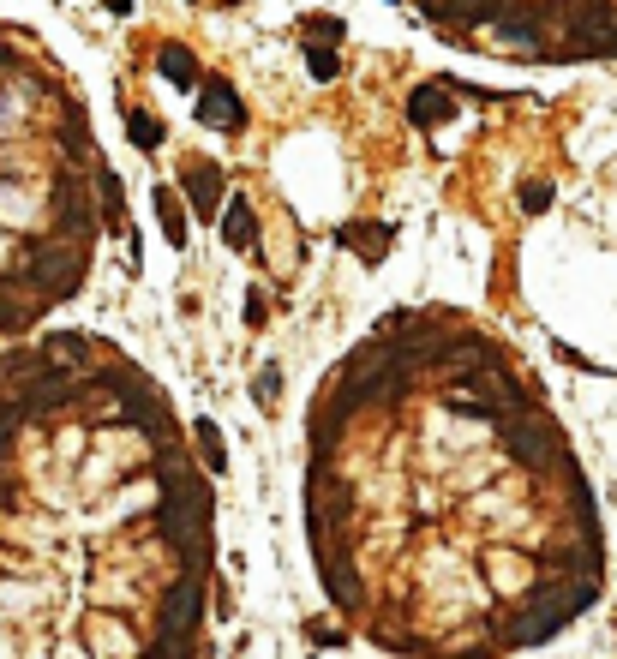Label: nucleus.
<instances>
[{
  "label": "nucleus",
  "instance_id": "nucleus-9",
  "mask_svg": "<svg viewBox=\"0 0 617 659\" xmlns=\"http://www.w3.org/2000/svg\"><path fill=\"white\" fill-rule=\"evenodd\" d=\"M342 240H360L354 252L378 264V258H384V240H390V228H342Z\"/></svg>",
  "mask_w": 617,
  "mask_h": 659
},
{
  "label": "nucleus",
  "instance_id": "nucleus-12",
  "mask_svg": "<svg viewBox=\"0 0 617 659\" xmlns=\"http://www.w3.org/2000/svg\"><path fill=\"white\" fill-rule=\"evenodd\" d=\"M252 396H258V408H276V396H282V372H276V366H270V372H258Z\"/></svg>",
  "mask_w": 617,
  "mask_h": 659
},
{
  "label": "nucleus",
  "instance_id": "nucleus-15",
  "mask_svg": "<svg viewBox=\"0 0 617 659\" xmlns=\"http://www.w3.org/2000/svg\"><path fill=\"white\" fill-rule=\"evenodd\" d=\"M102 6H108V12H132V0H102Z\"/></svg>",
  "mask_w": 617,
  "mask_h": 659
},
{
  "label": "nucleus",
  "instance_id": "nucleus-8",
  "mask_svg": "<svg viewBox=\"0 0 617 659\" xmlns=\"http://www.w3.org/2000/svg\"><path fill=\"white\" fill-rule=\"evenodd\" d=\"M126 132L138 138V150H156V144H162V120L144 114V108H126Z\"/></svg>",
  "mask_w": 617,
  "mask_h": 659
},
{
  "label": "nucleus",
  "instance_id": "nucleus-10",
  "mask_svg": "<svg viewBox=\"0 0 617 659\" xmlns=\"http://www.w3.org/2000/svg\"><path fill=\"white\" fill-rule=\"evenodd\" d=\"M192 432H198V450H204V462L222 474V468H228V456H222V438H216V426H210V420H198Z\"/></svg>",
  "mask_w": 617,
  "mask_h": 659
},
{
  "label": "nucleus",
  "instance_id": "nucleus-7",
  "mask_svg": "<svg viewBox=\"0 0 617 659\" xmlns=\"http://www.w3.org/2000/svg\"><path fill=\"white\" fill-rule=\"evenodd\" d=\"M156 72H162L168 84H198V60H192L186 48H162V54H156Z\"/></svg>",
  "mask_w": 617,
  "mask_h": 659
},
{
  "label": "nucleus",
  "instance_id": "nucleus-1",
  "mask_svg": "<svg viewBox=\"0 0 617 659\" xmlns=\"http://www.w3.org/2000/svg\"><path fill=\"white\" fill-rule=\"evenodd\" d=\"M198 120H204L210 132H240V126H246V108H240L234 84L210 78V84H204V102H198Z\"/></svg>",
  "mask_w": 617,
  "mask_h": 659
},
{
  "label": "nucleus",
  "instance_id": "nucleus-11",
  "mask_svg": "<svg viewBox=\"0 0 617 659\" xmlns=\"http://www.w3.org/2000/svg\"><path fill=\"white\" fill-rule=\"evenodd\" d=\"M306 66H312V78H336V66H342V60H336L324 42H312V48H306Z\"/></svg>",
  "mask_w": 617,
  "mask_h": 659
},
{
  "label": "nucleus",
  "instance_id": "nucleus-5",
  "mask_svg": "<svg viewBox=\"0 0 617 659\" xmlns=\"http://www.w3.org/2000/svg\"><path fill=\"white\" fill-rule=\"evenodd\" d=\"M180 180H186L192 210H198V216H210V210H216V198H222V174H216V162H192Z\"/></svg>",
  "mask_w": 617,
  "mask_h": 659
},
{
  "label": "nucleus",
  "instance_id": "nucleus-3",
  "mask_svg": "<svg viewBox=\"0 0 617 659\" xmlns=\"http://www.w3.org/2000/svg\"><path fill=\"white\" fill-rule=\"evenodd\" d=\"M42 360H54V366H66V372H84V366L96 360V336H84V330H60V336L42 342Z\"/></svg>",
  "mask_w": 617,
  "mask_h": 659
},
{
  "label": "nucleus",
  "instance_id": "nucleus-4",
  "mask_svg": "<svg viewBox=\"0 0 617 659\" xmlns=\"http://www.w3.org/2000/svg\"><path fill=\"white\" fill-rule=\"evenodd\" d=\"M222 240H228L234 252H258V216H252L246 198H228V210H222Z\"/></svg>",
  "mask_w": 617,
  "mask_h": 659
},
{
  "label": "nucleus",
  "instance_id": "nucleus-13",
  "mask_svg": "<svg viewBox=\"0 0 617 659\" xmlns=\"http://www.w3.org/2000/svg\"><path fill=\"white\" fill-rule=\"evenodd\" d=\"M546 204H552V186H546V180H528V186H522V210H528V216H540Z\"/></svg>",
  "mask_w": 617,
  "mask_h": 659
},
{
  "label": "nucleus",
  "instance_id": "nucleus-2",
  "mask_svg": "<svg viewBox=\"0 0 617 659\" xmlns=\"http://www.w3.org/2000/svg\"><path fill=\"white\" fill-rule=\"evenodd\" d=\"M456 84H444V78H432V84H420L414 96H408V120L414 126H444L450 114H456Z\"/></svg>",
  "mask_w": 617,
  "mask_h": 659
},
{
  "label": "nucleus",
  "instance_id": "nucleus-6",
  "mask_svg": "<svg viewBox=\"0 0 617 659\" xmlns=\"http://www.w3.org/2000/svg\"><path fill=\"white\" fill-rule=\"evenodd\" d=\"M156 216H162L168 246H186V210H180V192L174 186H156Z\"/></svg>",
  "mask_w": 617,
  "mask_h": 659
},
{
  "label": "nucleus",
  "instance_id": "nucleus-14",
  "mask_svg": "<svg viewBox=\"0 0 617 659\" xmlns=\"http://www.w3.org/2000/svg\"><path fill=\"white\" fill-rule=\"evenodd\" d=\"M264 318H270V300L252 288V300H246V324H252V330H264Z\"/></svg>",
  "mask_w": 617,
  "mask_h": 659
}]
</instances>
